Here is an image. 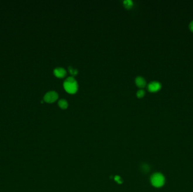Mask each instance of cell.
Wrapping results in <instances>:
<instances>
[{"instance_id": "6da1fadb", "label": "cell", "mask_w": 193, "mask_h": 192, "mask_svg": "<svg viewBox=\"0 0 193 192\" xmlns=\"http://www.w3.org/2000/svg\"><path fill=\"white\" fill-rule=\"evenodd\" d=\"M65 90L70 94H74L77 91L78 84L77 81L73 77H69L63 83Z\"/></svg>"}, {"instance_id": "7c38bea8", "label": "cell", "mask_w": 193, "mask_h": 192, "mask_svg": "<svg viewBox=\"0 0 193 192\" xmlns=\"http://www.w3.org/2000/svg\"><path fill=\"white\" fill-rule=\"evenodd\" d=\"M189 28L192 32H193V21H192L189 24Z\"/></svg>"}, {"instance_id": "8fae6325", "label": "cell", "mask_w": 193, "mask_h": 192, "mask_svg": "<svg viewBox=\"0 0 193 192\" xmlns=\"http://www.w3.org/2000/svg\"><path fill=\"white\" fill-rule=\"evenodd\" d=\"M115 180L118 182V183H122V181H120V177L119 176H116L115 177Z\"/></svg>"}, {"instance_id": "ba28073f", "label": "cell", "mask_w": 193, "mask_h": 192, "mask_svg": "<svg viewBox=\"0 0 193 192\" xmlns=\"http://www.w3.org/2000/svg\"><path fill=\"white\" fill-rule=\"evenodd\" d=\"M133 4V1L131 0H125L124 1V5L125 8H130L132 7Z\"/></svg>"}, {"instance_id": "8992f818", "label": "cell", "mask_w": 193, "mask_h": 192, "mask_svg": "<svg viewBox=\"0 0 193 192\" xmlns=\"http://www.w3.org/2000/svg\"><path fill=\"white\" fill-rule=\"evenodd\" d=\"M136 83L139 88H144L146 86V82L143 77L139 76L136 78Z\"/></svg>"}, {"instance_id": "3957f363", "label": "cell", "mask_w": 193, "mask_h": 192, "mask_svg": "<svg viewBox=\"0 0 193 192\" xmlns=\"http://www.w3.org/2000/svg\"><path fill=\"white\" fill-rule=\"evenodd\" d=\"M58 97V94L54 91H50L47 92L44 96V100L45 102L49 103H51L55 102Z\"/></svg>"}, {"instance_id": "7a4b0ae2", "label": "cell", "mask_w": 193, "mask_h": 192, "mask_svg": "<svg viewBox=\"0 0 193 192\" xmlns=\"http://www.w3.org/2000/svg\"><path fill=\"white\" fill-rule=\"evenodd\" d=\"M151 183L155 188H160L165 183V177L160 173H155L150 179Z\"/></svg>"}, {"instance_id": "52a82bcc", "label": "cell", "mask_w": 193, "mask_h": 192, "mask_svg": "<svg viewBox=\"0 0 193 192\" xmlns=\"http://www.w3.org/2000/svg\"><path fill=\"white\" fill-rule=\"evenodd\" d=\"M58 105L62 109H66L68 107V103L65 99H61L58 102Z\"/></svg>"}, {"instance_id": "30bf717a", "label": "cell", "mask_w": 193, "mask_h": 192, "mask_svg": "<svg viewBox=\"0 0 193 192\" xmlns=\"http://www.w3.org/2000/svg\"><path fill=\"white\" fill-rule=\"evenodd\" d=\"M145 94V92L144 90H139L137 92V96H138L139 97H142L144 96Z\"/></svg>"}, {"instance_id": "277c9868", "label": "cell", "mask_w": 193, "mask_h": 192, "mask_svg": "<svg viewBox=\"0 0 193 192\" xmlns=\"http://www.w3.org/2000/svg\"><path fill=\"white\" fill-rule=\"evenodd\" d=\"M161 84L156 81H153L150 83L148 85V89L151 92H156L161 88Z\"/></svg>"}, {"instance_id": "5b68a950", "label": "cell", "mask_w": 193, "mask_h": 192, "mask_svg": "<svg viewBox=\"0 0 193 192\" xmlns=\"http://www.w3.org/2000/svg\"><path fill=\"white\" fill-rule=\"evenodd\" d=\"M54 73L56 77L61 78V77H63L66 75V71L62 67H58L54 69Z\"/></svg>"}, {"instance_id": "9c48e42d", "label": "cell", "mask_w": 193, "mask_h": 192, "mask_svg": "<svg viewBox=\"0 0 193 192\" xmlns=\"http://www.w3.org/2000/svg\"><path fill=\"white\" fill-rule=\"evenodd\" d=\"M69 71H70L71 74H72V75L75 76V75H76L77 74V71L76 69H74L73 67H69Z\"/></svg>"}]
</instances>
